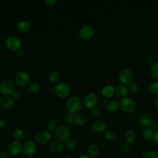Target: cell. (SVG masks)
I'll return each instance as SVG.
<instances>
[{"mask_svg": "<svg viewBox=\"0 0 158 158\" xmlns=\"http://www.w3.org/2000/svg\"><path fill=\"white\" fill-rule=\"evenodd\" d=\"M115 89V93L118 97H120V98H125L128 92V87H127L125 85L122 84L118 85Z\"/></svg>", "mask_w": 158, "mask_h": 158, "instance_id": "cell-18", "label": "cell"}, {"mask_svg": "<svg viewBox=\"0 0 158 158\" xmlns=\"http://www.w3.org/2000/svg\"><path fill=\"white\" fill-rule=\"evenodd\" d=\"M56 0H45L44 1V2L48 5V6H54L56 3Z\"/></svg>", "mask_w": 158, "mask_h": 158, "instance_id": "cell-41", "label": "cell"}, {"mask_svg": "<svg viewBox=\"0 0 158 158\" xmlns=\"http://www.w3.org/2000/svg\"><path fill=\"white\" fill-rule=\"evenodd\" d=\"M133 78V74L131 70L128 69H123L121 70L118 74V78L122 85H129L131 83Z\"/></svg>", "mask_w": 158, "mask_h": 158, "instance_id": "cell-5", "label": "cell"}, {"mask_svg": "<svg viewBox=\"0 0 158 158\" xmlns=\"http://www.w3.org/2000/svg\"><path fill=\"white\" fill-rule=\"evenodd\" d=\"M65 148L64 144L60 141H54L49 146L50 150L55 153H59L64 151Z\"/></svg>", "mask_w": 158, "mask_h": 158, "instance_id": "cell-15", "label": "cell"}, {"mask_svg": "<svg viewBox=\"0 0 158 158\" xmlns=\"http://www.w3.org/2000/svg\"><path fill=\"white\" fill-rule=\"evenodd\" d=\"M128 91L131 93V94H135L138 91L139 89V87L138 86V85L135 83H131L130 84L128 85Z\"/></svg>", "mask_w": 158, "mask_h": 158, "instance_id": "cell-33", "label": "cell"}, {"mask_svg": "<svg viewBox=\"0 0 158 158\" xmlns=\"http://www.w3.org/2000/svg\"><path fill=\"white\" fill-rule=\"evenodd\" d=\"M78 158H91L89 155L88 154H81L80 155Z\"/></svg>", "mask_w": 158, "mask_h": 158, "instance_id": "cell-46", "label": "cell"}, {"mask_svg": "<svg viewBox=\"0 0 158 158\" xmlns=\"http://www.w3.org/2000/svg\"><path fill=\"white\" fill-rule=\"evenodd\" d=\"M119 106L121 109L126 113H132L136 108L135 101L130 97H125L120 99Z\"/></svg>", "mask_w": 158, "mask_h": 158, "instance_id": "cell-1", "label": "cell"}, {"mask_svg": "<svg viewBox=\"0 0 158 158\" xmlns=\"http://www.w3.org/2000/svg\"><path fill=\"white\" fill-rule=\"evenodd\" d=\"M64 158H73V157H71V156H67L64 157Z\"/></svg>", "mask_w": 158, "mask_h": 158, "instance_id": "cell-49", "label": "cell"}, {"mask_svg": "<svg viewBox=\"0 0 158 158\" xmlns=\"http://www.w3.org/2000/svg\"><path fill=\"white\" fill-rule=\"evenodd\" d=\"M17 28L19 32L22 33H26L30 30L31 25L28 22L25 20H22L18 23Z\"/></svg>", "mask_w": 158, "mask_h": 158, "instance_id": "cell-17", "label": "cell"}, {"mask_svg": "<svg viewBox=\"0 0 158 158\" xmlns=\"http://www.w3.org/2000/svg\"><path fill=\"white\" fill-rule=\"evenodd\" d=\"M91 115L93 117L98 118L100 116V111H99V110H98L96 108L92 109L91 110Z\"/></svg>", "mask_w": 158, "mask_h": 158, "instance_id": "cell-38", "label": "cell"}, {"mask_svg": "<svg viewBox=\"0 0 158 158\" xmlns=\"http://www.w3.org/2000/svg\"><path fill=\"white\" fill-rule=\"evenodd\" d=\"M152 120L149 114L147 113L142 114L139 118V124L145 128H148L151 124Z\"/></svg>", "mask_w": 158, "mask_h": 158, "instance_id": "cell-16", "label": "cell"}, {"mask_svg": "<svg viewBox=\"0 0 158 158\" xmlns=\"http://www.w3.org/2000/svg\"><path fill=\"white\" fill-rule=\"evenodd\" d=\"M66 107L69 112L73 114H77L81 108V102L80 99L77 96L70 98L66 103Z\"/></svg>", "mask_w": 158, "mask_h": 158, "instance_id": "cell-2", "label": "cell"}, {"mask_svg": "<svg viewBox=\"0 0 158 158\" xmlns=\"http://www.w3.org/2000/svg\"><path fill=\"white\" fill-rule=\"evenodd\" d=\"M92 130L96 133H104L107 131V124L101 120L95 121L92 123L91 125Z\"/></svg>", "mask_w": 158, "mask_h": 158, "instance_id": "cell-14", "label": "cell"}, {"mask_svg": "<svg viewBox=\"0 0 158 158\" xmlns=\"http://www.w3.org/2000/svg\"><path fill=\"white\" fill-rule=\"evenodd\" d=\"M150 73L152 77L158 78V62H156L151 65Z\"/></svg>", "mask_w": 158, "mask_h": 158, "instance_id": "cell-28", "label": "cell"}, {"mask_svg": "<svg viewBox=\"0 0 158 158\" xmlns=\"http://www.w3.org/2000/svg\"><path fill=\"white\" fill-rule=\"evenodd\" d=\"M51 138V133L49 130H42L38 132L35 136V141L39 144H45Z\"/></svg>", "mask_w": 158, "mask_h": 158, "instance_id": "cell-11", "label": "cell"}, {"mask_svg": "<svg viewBox=\"0 0 158 158\" xmlns=\"http://www.w3.org/2000/svg\"><path fill=\"white\" fill-rule=\"evenodd\" d=\"M6 126V122L3 119H0V130L4 129Z\"/></svg>", "mask_w": 158, "mask_h": 158, "instance_id": "cell-42", "label": "cell"}, {"mask_svg": "<svg viewBox=\"0 0 158 158\" xmlns=\"http://www.w3.org/2000/svg\"><path fill=\"white\" fill-rule=\"evenodd\" d=\"M21 158H26V157H21Z\"/></svg>", "mask_w": 158, "mask_h": 158, "instance_id": "cell-50", "label": "cell"}, {"mask_svg": "<svg viewBox=\"0 0 158 158\" xmlns=\"http://www.w3.org/2000/svg\"><path fill=\"white\" fill-rule=\"evenodd\" d=\"M152 140L154 143L158 144V130L154 132L152 137Z\"/></svg>", "mask_w": 158, "mask_h": 158, "instance_id": "cell-40", "label": "cell"}, {"mask_svg": "<svg viewBox=\"0 0 158 158\" xmlns=\"http://www.w3.org/2000/svg\"><path fill=\"white\" fill-rule=\"evenodd\" d=\"M88 155L91 157V158H96V157L99 155V147L95 144H91L88 149Z\"/></svg>", "mask_w": 158, "mask_h": 158, "instance_id": "cell-21", "label": "cell"}, {"mask_svg": "<svg viewBox=\"0 0 158 158\" xmlns=\"http://www.w3.org/2000/svg\"><path fill=\"white\" fill-rule=\"evenodd\" d=\"M83 103L86 108L89 109H94L98 104V98L94 93H89L85 96Z\"/></svg>", "mask_w": 158, "mask_h": 158, "instance_id": "cell-10", "label": "cell"}, {"mask_svg": "<svg viewBox=\"0 0 158 158\" xmlns=\"http://www.w3.org/2000/svg\"><path fill=\"white\" fill-rule=\"evenodd\" d=\"M142 158H158V152L154 150H149L145 152Z\"/></svg>", "mask_w": 158, "mask_h": 158, "instance_id": "cell-29", "label": "cell"}, {"mask_svg": "<svg viewBox=\"0 0 158 158\" xmlns=\"http://www.w3.org/2000/svg\"><path fill=\"white\" fill-rule=\"evenodd\" d=\"M77 146V143L74 139H68L65 141V146L69 149H74Z\"/></svg>", "mask_w": 158, "mask_h": 158, "instance_id": "cell-31", "label": "cell"}, {"mask_svg": "<svg viewBox=\"0 0 158 158\" xmlns=\"http://www.w3.org/2000/svg\"><path fill=\"white\" fill-rule=\"evenodd\" d=\"M21 41L16 36H9L5 41L6 47L13 51H17L20 49L21 47Z\"/></svg>", "mask_w": 158, "mask_h": 158, "instance_id": "cell-3", "label": "cell"}, {"mask_svg": "<svg viewBox=\"0 0 158 158\" xmlns=\"http://www.w3.org/2000/svg\"><path fill=\"white\" fill-rule=\"evenodd\" d=\"M59 78H60V74L56 70L52 71L49 75V80L53 84L56 83L59 81Z\"/></svg>", "mask_w": 158, "mask_h": 158, "instance_id": "cell-27", "label": "cell"}, {"mask_svg": "<svg viewBox=\"0 0 158 158\" xmlns=\"http://www.w3.org/2000/svg\"><path fill=\"white\" fill-rule=\"evenodd\" d=\"M74 118H75V116L73 115V114H72L70 112L66 113L64 116V119L65 122L67 123H73L74 122Z\"/></svg>", "mask_w": 158, "mask_h": 158, "instance_id": "cell-35", "label": "cell"}, {"mask_svg": "<svg viewBox=\"0 0 158 158\" xmlns=\"http://www.w3.org/2000/svg\"><path fill=\"white\" fill-rule=\"evenodd\" d=\"M55 94L60 98H66L70 93V88L65 83H59L54 87Z\"/></svg>", "mask_w": 158, "mask_h": 158, "instance_id": "cell-6", "label": "cell"}, {"mask_svg": "<svg viewBox=\"0 0 158 158\" xmlns=\"http://www.w3.org/2000/svg\"><path fill=\"white\" fill-rule=\"evenodd\" d=\"M74 122L79 126H85L87 123V118L82 114H77L75 115Z\"/></svg>", "mask_w": 158, "mask_h": 158, "instance_id": "cell-22", "label": "cell"}, {"mask_svg": "<svg viewBox=\"0 0 158 158\" xmlns=\"http://www.w3.org/2000/svg\"><path fill=\"white\" fill-rule=\"evenodd\" d=\"M149 91L154 95H158V81H154L149 86Z\"/></svg>", "mask_w": 158, "mask_h": 158, "instance_id": "cell-30", "label": "cell"}, {"mask_svg": "<svg viewBox=\"0 0 158 158\" xmlns=\"http://www.w3.org/2000/svg\"><path fill=\"white\" fill-rule=\"evenodd\" d=\"M24 136L23 131L20 128H17L14 130L13 133V137L15 141H20Z\"/></svg>", "mask_w": 158, "mask_h": 158, "instance_id": "cell-26", "label": "cell"}, {"mask_svg": "<svg viewBox=\"0 0 158 158\" xmlns=\"http://www.w3.org/2000/svg\"><path fill=\"white\" fill-rule=\"evenodd\" d=\"M94 33V29L91 27L89 25H85L80 28L78 32V36L81 40L88 41L93 36Z\"/></svg>", "mask_w": 158, "mask_h": 158, "instance_id": "cell-9", "label": "cell"}, {"mask_svg": "<svg viewBox=\"0 0 158 158\" xmlns=\"http://www.w3.org/2000/svg\"><path fill=\"white\" fill-rule=\"evenodd\" d=\"M14 91V84L9 79L2 80L0 83V93L5 96L10 95Z\"/></svg>", "mask_w": 158, "mask_h": 158, "instance_id": "cell-8", "label": "cell"}, {"mask_svg": "<svg viewBox=\"0 0 158 158\" xmlns=\"http://www.w3.org/2000/svg\"><path fill=\"white\" fill-rule=\"evenodd\" d=\"M56 127H57V122L54 119L50 120L47 123V128L49 131L54 130L55 128L56 129Z\"/></svg>", "mask_w": 158, "mask_h": 158, "instance_id": "cell-36", "label": "cell"}, {"mask_svg": "<svg viewBox=\"0 0 158 158\" xmlns=\"http://www.w3.org/2000/svg\"><path fill=\"white\" fill-rule=\"evenodd\" d=\"M15 81L19 86L21 87L26 86L30 81L28 73L25 71L19 72L15 76Z\"/></svg>", "mask_w": 158, "mask_h": 158, "instance_id": "cell-12", "label": "cell"}, {"mask_svg": "<svg viewBox=\"0 0 158 158\" xmlns=\"http://www.w3.org/2000/svg\"><path fill=\"white\" fill-rule=\"evenodd\" d=\"M36 150V143L33 140H28L23 144L22 152L28 157H33Z\"/></svg>", "mask_w": 158, "mask_h": 158, "instance_id": "cell-4", "label": "cell"}, {"mask_svg": "<svg viewBox=\"0 0 158 158\" xmlns=\"http://www.w3.org/2000/svg\"><path fill=\"white\" fill-rule=\"evenodd\" d=\"M55 136L59 141H66L69 139L70 131L64 126H59L55 130Z\"/></svg>", "mask_w": 158, "mask_h": 158, "instance_id": "cell-7", "label": "cell"}, {"mask_svg": "<svg viewBox=\"0 0 158 158\" xmlns=\"http://www.w3.org/2000/svg\"><path fill=\"white\" fill-rule=\"evenodd\" d=\"M154 133V132L153 130L149 127H148V128H144V130L143 131L142 136L144 139L149 140L151 139H152Z\"/></svg>", "mask_w": 158, "mask_h": 158, "instance_id": "cell-25", "label": "cell"}, {"mask_svg": "<svg viewBox=\"0 0 158 158\" xmlns=\"http://www.w3.org/2000/svg\"><path fill=\"white\" fill-rule=\"evenodd\" d=\"M23 145L20 141H13L8 146V151L12 156H17L22 151Z\"/></svg>", "mask_w": 158, "mask_h": 158, "instance_id": "cell-13", "label": "cell"}, {"mask_svg": "<svg viewBox=\"0 0 158 158\" xmlns=\"http://www.w3.org/2000/svg\"><path fill=\"white\" fill-rule=\"evenodd\" d=\"M7 154L5 151H1L0 152V158H7Z\"/></svg>", "mask_w": 158, "mask_h": 158, "instance_id": "cell-45", "label": "cell"}, {"mask_svg": "<svg viewBox=\"0 0 158 158\" xmlns=\"http://www.w3.org/2000/svg\"><path fill=\"white\" fill-rule=\"evenodd\" d=\"M136 133L133 130H130L126 131L125 134V139L126 142L128 144H131L134 143L136 140Z\"/></svg>", "mask_w": 158, "mask_h": 158, "instance_id": "cell-20", "label": "cell"}, {"mask_svg": "<svg viewBox=\"0 0 158 158\" xmlns=\"http://www.w3.org/2000/svg\"><path fill=\"white\" fill-rule=\"evenodd\" d=\"M156 108L158 109V96L156 99Z\"/></svg>", "mask_w": 158, "mask_h": 158, "instance_id": "cell-47", "label": "cell"}, {"mask_svg": "<svg viewBox=\"0 0 158 158\" xmlns=\"http://www.w3.org/2000/svg\"><path fill=\"white\" fill-rule=\"evenodd\" d=\"M16 54L19 57H22L23 56V54H24V51H23V49H19L18 51H16Z\"/></svg>", "mask_w": 158, "mask_h": 158, "instance_id": "cell-43", "label": "cell"}, {"mask_svg": "<svg viewBox=\"0 0 158 158\" xmlns=\"http://www.w3.org/2000/svg\"><path fill=\"white\" fill-rule=\"evenodd\" d=\"M104 137L105 138L109 141H112L115 139V133L110 130H107L104 133Z\"/></svg>", "mask_w": 158, "mask_h": 158, "instance_id": "cell-34", "label": "cell"}, {"mask_svg": "<svg viewBox=\"0 0 158 158\" xmlns=\"http://www.w3.org/2000/svg\"><path fill=\"white\" fill-rule=\"evenodd\" d=\"M119 107H120L119 102H117V101H115V100H112V101H109L107 104V110L110 112H112L117 111Z\"/></svg>", "mask_w": 158, "mask_h": 158, "instance_id": "cell-24", "label": "cell"}, {"mask_svg": "<svg viewBox=\"0 0 158 158\" xmlns=\"http://www.w3.org/2000/svg\"><path fill=\"white\" fill-rule=\"evenodd\" d=\"M28 89L31 93H37V92H38L40 91V86L38 83H31V84H30L28 85Z\"/></svg>", "mask_w": 158, "mask_h": 158, "instance_id": "cell-32", "label": "cell"}, {"mask_svg": "<svg viewBox=\"0 0 158 158\" xmlns=\"http://www.w3.org/2000/svg\"><path fill=\"white\" fill-rule=\"evenodd\" d=\"M2 98L0 96V105H2Z\"/></svg>", "mask_w": 158, "mask_h": 158, "instance_id": "cell-48", "label": "cell"}, {"mask_svg": "<svg viewBox=\"0 0 158 158\" xmlns=\"http://www.w3.org/2000/svg\"><path fill=\"white\" fill-rule=\"evenodd\" d=\"M2 106H3L4 108H5L6 109H11L14 106L13 99L11 97H9V96H4L2 98Z\"/></svg>", "mask_w": 158, "mask_h": 158, "instance_id": "cell-23", "label": "cell"}, {"mask_svg": "<svg viewBox=\"0 0 158 158\" xmlns=\"http://www.w3.org/2000/svg\"><path fill=\"white\" fill-rule=\"evenodd\" d=\"M10 96H11V98L14 99H17L19 98L20 97V93L18 91H16V90H14L12 93L10 94Z\"/></svg>", "mask_w": 158, "mask_h": 158, "instance_id": "cell-39", "label": "cell"}, {"mask_svg": "<svg viewBox=\"0 0 158 158\" xmlns=\"http://www.w3.org/2000/svg\"><path fill=\"white\" fill-rule=\"evenodd\" d=\"M115 88L110 85L104 86L101 90V94L103 97L105 98H111L115 94Z\"/></svg>", "mask_w": 158, "mask_h": 158, "instance_id": "cell-19", "label": "cell"}, {"mask_svg": "<svg viewBox=\"0 0 158 158\" xmlns=\"http://www.w3.org/2000/svg\"><path fill=\"white\" fill-rule=\"evenodd\" d=\"M130 144H128L127 143H123L121 145V147H120V151H121V152L122 153H127V152H128L130 151Z\"/></svg>", "mask_w": 158, "mask_h": 158, "instance_id": "cell-37", "label": "cell"}, {"mask_svg": "<svg viewBox=\"0 0 158 158\" xmlns=\"http://www.w3.org/2000/svg\"><path fill=\"white\" fill-rule=\"evenodd\" d=\"M149 64H151V65L155 63L154 62V58L152 57H149L148 58V60H147Z\"/></svg>", "mask_w": 158, "mask_h": 158, "instance_id": "cell-44", "label": "cell"}]
</instances>
